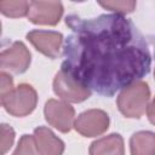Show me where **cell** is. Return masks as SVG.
Segmentation results:
<instances>
[{
    "label": "cell",
    "instance_id": "1",
    "mask_svg": "<svg viewBox=\"0 0 155 155\" xmlns=\"http://www.w3.org/2000/svg\"><path fill=\"white\" fill-rule=\"evenodd\" d=\"M70 34L63 45L61 69L104 97L142 80L151 68L145 38L122 15L65 17Z\"/></svg>",
    "mask_w": 155,
    "mask_h": 155
},
{
    "label": "cell",
    "instance_id": "2",
    "mask_svg": "<svg viewBox=\"0 0 155 155\" xmlns=\"http://www.w3.org/2000/svg\"><path fill=\"white\" fill-rule=\"evenodd\" d=\"M150 88L145 81H136L125 88L117 96V108L120 113L128 119H139L149 105Z\"/></svg>",
    "mask_w": 155,
    "mask_h": 155
},
{
    "label": "cell",
    "instance_id": "3",
    "mask_svg": "<svg viewBox=\"0 0 155 155\" xmlns=\"http://www.w3.org/2000/svg\"><path fill=\"white\" fill-rule=\"evenodd\" d=\"M38 103V93L29 84H19L10 92L1 96V105L12 116L23 117L34 111Z\"/></svg>",
    "mask_w": 155,
    "mask_h": 155
},
{
    "label": "cell",
    "instance_id": "4",
    "mask_svg": "<svg viewBox=\"0 0 155 155\" xmlns=\"http://www.w3.org/2000/svg\"><path fill=\"white\" fill-rule=\"evenodd\" d=\"M53 92L62 101L70 103H81L91 97L92 91L75 80L68 71L61 69L53 79Z\"/></svg>",
    "mask_w": 155,
    "mask_h": 155
},
{
    "label": "cell",
    "instance_id": "5",
    "mask_svg": "<svg viewBox=\"0 0 155 155\" xmlns=\"http://www.w3.org/2000/svg\"><path fill=\"white\" fill-rule=\"evenodd\" d=\"M44 115L50 126L62 133H68L75 122V110L65 101L48 99L44 108Z\"/></svg>",
    "mask_w": 155,
    "mask_h": 155
},
{
    "label": "cell",
    "instance_id": "6",
    "mask_svg": "<svg viewBox=\"0 0 155 155\" xmlns=\"http://www.w3.org/2000/svg\"><path fill=\"white\" fill-rule=\"evenodd\" d=\"M109 116L102 109H88L81 113L74 122V128L82 137L92 138L103 134L109 128Z\"/></svg>",
    "mask_w": 155,
    "mask_h": 155
},
{
    "label": "cell",
    "instance_id": "7",
    "mask_svg": "<svg viewBox=\"0 0 155 155\" xmlns=\"http://www.w3.org/2000/svg\"><path fill=\"white\" fill-rule=\"evenodd\" d=\"M30 62L31 54L22 41H15L0 53V67L2 71L23 74L28 70Z\"/></svg>",
    "mask_w": 155,
    "mask_h": 155
},
{
    "label": "cell",
    "instance_id": "8",
    "mask_svg": "<svg viewBox=\"0 0 155 155\" xmlns=\"http://www.w3.org/2000/svg\"><path fill=\"white\" fill-rule=\"evenodd\" d=\"M27 40L44 56L54 59L61 56L64 39L62 33L53 30H31L27 34Z\"/></svg>",
    "mask_w": 155,
    "mask_h": 155
},
{
    "label": "cell",
    "instance_id": "9",
    "mask_svg": "<svg viewBox=\"0 0 155 155\" xmlns=\"http://www.w3.org/2000/svg\"><path fill=\"white\" fill-rule=\"evenodd\" d=\"M61 1H29L28 19L38 25H56L63 16Z\"/></svg>",
    "mask_w": 155,
    "mask_h": 155
},
{
    "label": "cell",
    "instance_id": "10",
    "mask_svg": "<svg viewBox=\"0 0 155 155\" xmlns=\"http://www.w3.org/2000/svg\"><path fill=\"white\" fill-rule=\"evenodd\" d=\"M33 136L39 155H63L64 143L50 128L39 126L34 130Z\"/></svg>",
    "mask_w": 155,
    "mask_h": 155
},
{
    "label": "cell",
    "instance_id": "11",
    "mask_svg": "<svg viewBox=\"0 0 155 155\" xmlns=\"http://www.w3.org/2000/svg\"><path fill=\"white\" fill-rule=\"evenodd\" d=\"M90 155H125L124 138L119 133L104 136L90 145Z\"/></svg>",
    "mask_w": 155,
    "mask_h": 155
},
{
    "label": "cell",
    "instance_id": "12",
    "mask_svg": "<svg viewBox=\"0 0 155 155\" xmlns=\"http://www.w3.org/2000/svg\"><path fill=\"white\" fill-rule=\"evenodd\" d=\"M131 155H155V133L151 131H139L130 138Z\"/></svg>",
    "mask_w": 155,
    "mask_h": 155
},
{
    "label": "cell",
    "instance_id": "13",
    "mask_svg": "<svg viewBox=\"0 0 155 155\" xmlns=\"http://www.w3.org/2000/svg\"><path fill=\"white\" fill-rule=\"evenodd\" d=\"M0 11L4 16L11 18H19L28 16L29 2L24 0H1Z\"/></svg>",
    "mask_w": 155,
    "mask_h": 155
},
{
    "label": "cell",
    "instance_id": "14",
    "mask_svg": "<svg viewBox=\"0 0 155 155\" xmlns=\"http://www.w3.org/2000/svg\"><path fill=\"white\" fill-rule=\"evenodd\" d=\"M102 7L116 13V15H127L136 10L137 2L133 0H107L98 2Z\"/></svg>",
    "mask_w": 155,
    "mask_h": 155
},
{
    "label": "cell",
    "instance_id": "15",
    "mask_svg": "<svg viewBox=\"0 0 155 155\" xmlns=\"http://www.w3.org/2000/svg\"><path fill=\"white\" fill-rule=\"evenodd\" d=\"M38 154L39 153L36 149L34 136L23 134L12 155H38Z\"/></svg>",
    "mask_w": 155,
    "mask_h": 155
},
{
    "label": "cell",
    "instance_id": "16",
    "mask_svg": "<svg viewBox=\"0 0 155 155\" xmlns=\"http://www.w3.org/2000/svg\"><path fill=\"white\" fill-rule=\"evenodd\" d=\"M15 130L11 126L6 124L1 125V155H5L11 149L15 142Z\"/></svg>",
    "mask_w": 155,
    "mask_h": 155
},
{
    "label": "cell",
    "instance_id": "17",
    "mask_svg": "<svg viewBox=\"0 0 155 155\" xmlns=\"http://www.w3.org/2000/svg\"><path fill=\"white\" fill-rule=\"evenodd\" d=\"M0 78H1V88H0V93H1V96H2V94H5V93L10 92L11 90H13L15 87H13V79H12V76H11L8 73L1 71Z\"/></svg>",
    "mask_w": 155,
    "mask_h": 155
},
{
    "label": "cell",
    "instance_id": "18",
    "mask_svg": "<svg viewBox=\"0 0 155 155\" xmlns=\"http://www.w3.org/2000/svg\"><path fill=\"white\" fill-rule=\"evenodd\" d=\"M147 115H148L149 121L155 126V97L151 99V102L149 103L147 108Z\"/></svg>",
    "mask_w": 155,
    "mask_h": 155
},
{
    "label": "cell",
    "instance_id": "19",
    "mask_svg": "<svg viewBox=\"0 0 155 155\" xmlns=\"http://www.w3.org/2000/svg\"><path fill=\"white\" fill-rule=\"evenodd\" d=\"M154 78H155V71H154Z\"/></svg>",
    "mask_w": 155,
    "mask_h": 155
}]
</instances>
